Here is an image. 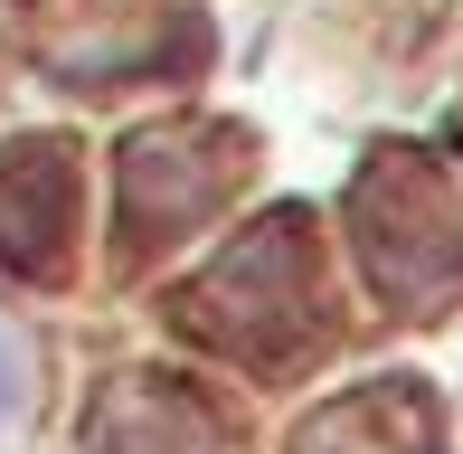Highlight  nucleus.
<instances>
[{
  "mask_svg": "<svg viewBox=\"0 0 463 454\" xmlns=\"http://www.w3.org/2000/svg\"><path fill=\"white\" fill-rule=\"evenodd\" d=\"M19 398H29V350L0 332V417H19Z\"/></svg>",
  "mask_w": 463,
  "mask_h": 454,
  "instance_id": "2",
  "label": "nucleus"
},
{
  "mask_svg": "<svg viewBox=\"0 0 463 454\" xmlns=\"http://www.w3.org/2000/svg\"><path fill=\"white\" fill-rule=\"evenodd\" d=\"M57 142H19L0 152V256L10 265H48L67 237V171H57Z\"/></svg>",
  "mask_w": 463,
  "mask_h": 454,
  "instance_id": "1",
  "label": "nucleus"
}]
</instances>
